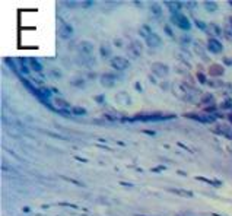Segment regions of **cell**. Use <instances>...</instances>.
Wrapping results in <instances>:
<instances>
[{
	"label": "cell",
	"mask_w": 232,
	"mask_h": 216,
	"mask_svg": "<svg viewBox=\"0 0 232 216\" xmlns=\"http://www.w3.org/2000/svg\"><path fill=\"white\" fill-rule=\"evenodd\" d=\"M171 91H172L175 98L188 101V86L186 83H183V82H174L171 85Z\"/></svg>",
	"instance_id": "cell-1"
},
{
	"label": "cell",
	"mask_w": 232,
	"mask_h": 216,
	"mask_svg": "<svg viewBox=\"0 0 232 216\" xmlns=\"http://www.w3.org/2000/svg\"><path fill=\"white\" fill-rule=\"evenodd\" d=\"M171 22L175 23L180 29H183V31H188L190 28H191V23L188 21V18L184 15V13H175V15H171Z\"/></svg>",
	"instance_id": "cell-2"
},
{
	"label": "cell",
	"mask_w": 232,
	"mask_h": 216,
	"mask_svg": "<svg viewBox=\"0 0 232 216\" xmlns=\"http://www.w3.org/2000/svg\"><path fill=\"white\" fill-rule=\"evenodd\" d=\"M150 70H152V75L162 79V78H166L169 75V67L166 66L165 63H161V61H156L150 66Z\"/></svg>",
	"instance_id": "cell-3"
},
{
	"label": "cell",
	"mask_w": 232,
	"mask_h": 216,
	"mask_svg": "<svg viewBox=\"0 0 232 216\" xmlns=\"http://www.w3.org/2000/svg\"><path fill=\"white\" fill-rule=\"evenodd\" d=\"M57 34L60 35V38H63V40H69V38L73 37V28L69 23L60 21V25L57 28Z\"/></svg>",
	"instance_id": "cell-4"
},
{
	"label": "cell",
	"mask_w": 232,
	"mask_h": 216,
	"mask_svg": "<svg viewBox=\"0 0 232 216\" xmlns=\"http://www.w3.org/2000/svg\"><path fill=\"white\" fill-rule=\"evenodd\" d=\"M111 66L115 69V70H120V72H123V70H126V69L130 66V63H129V60L127 58H124V57L121 56H115L111 58Z\"/></svg>",
	"instance_id": "cell-5"
},
{
	"label": "cell",
	"mask_w": 232,
	"mask_h": 216,
	"mask_svg": "<svg viewBox=\"0 0 232 216\" xmlns=\"http://www.w3.org/2000/svg\"><path fill=\"white\" fill-rule=\"evenodd\" d=\"M206 48L209 50L210 53H213V54H221L222 50H223V46H222V43L218 38H209L207 44H206Z\"/></svg>",
	"instance_id": "cell-6"
},
{
	"label": "cell",
	"mask_w": 232,
	"mask_h": 216,
	"mask_svg": "<svg viewBox=\"0 0 232 216\" xmlns=\"http://www.w3.org/2000/svg\"><path fill=\"white\" fill-rule=\"evenodd\" d=\"M100 83L104 88H112L115 85V78L111 73H102L100 76Z\"/></svg>",
	"instance_id": "cell-7"
},
{
	"label": "cell",
	"mask_w": 232,
	"mask_h": 216,
	"mask_svg": "<svg viewBox=\"0 0 232 216\" xmlns=\"http://www.w3.org/2000/svg\"><path fill=\"white\" fill-rule=\"evenodd\" d=\"M115 102L123 107H129V105H132V98L127 92H118L115 95Z\"/></svg>",
	"instance_id": "cell-8"
},
{
	"label": "cell",
	"mask_w": 232,
	"mask_h": 216,
	"mask_svg": "<svg viewBox=\"0 0 232 216\" xmlns=\"http://www.w3.org/2000/svg\"><path fill=\"white\" fill-rule=\"evenodd\" d=\"M77 48H79V51L83 54V56H91L92 53H94V44L92 43H89V41H80L79 43V46H77Z\"/></svg>",
	"instance_id": "cell-9"
},
{
	"label": "cell",
	"mask_w": 232,
	"mask_h": 216,
	"mask_svg": "<svg viewBox=\"0 0 232 216\" xmlns=\"http://www.w3.org/2000/svg\"><path fill=\"white\" fill-rule=\"evenodd\" d=\"M209 73L212 78H215V79H218V78H221L222 75L225 73V67L221 66V64H218V63H215V64H210L209 67Z\"/></svg>",
	"instance_id": "cell-10"
},
{
	"label": "cell",
	"mask_w": 232,
	"mask_h": 216,
	"mask_svg": "<svg viewBox=\"0 0 232 216\" xmlns=\"http://www.w3.org/2000/svg\"><path fill=\"white\" fill-rule=\"evenodd\" d=\"M204 32H207V35H210V38H218L219 35H222V29L216 25V23L212 22V23H207Z\"/></svg>",
	"instance_id": "cell-11"
},
{
	"label": "cell",
	"mask_w": 232,
	"mask_h": 216,
	"mask_svg": "<svg viewBox=\"0 0 232 216\" xmlns=\"http://www.w3.org/2000/svg\"><path fill=\"white\" fill-rule=\"evenodd\" d=\"M193 48H194V53H196L197 56H200L204 61H209V57L206 56V47H203L199 41H194V43H193Z\"/></svg>",
	"instance_id": "cell-12"
},
{
	"label": "cell",
	"mask_w": 232,
	"mask_h": 216,
	"mask_svg": "<svg viewBox=\"0 0 232 216\" xmlns=\"http://www.w3.org/2000/svg\"><path fill=\"white\" fill-rule=\"evenodd\" d=\"M146 44H147V47H150V48H158L162 43H161V38H159L156 34L152 32V34L146 38Z\"/></svg>",
	"instance_id": "cell-13"
},
{
	"label": "cell",
	"mask_w": 232,
	"mask_h": 216,
	"mask_svg": "<svg viewBox=\"0 0 232 216\" xmlns=\"http://www.w3.org/2000/svg\"><path fill=\"white\" fill-rule=\"evenodd\" d=\"M165 6L169 9L171 15H175V13H180L181 7H183V3H180V1H165Z\"/></svg>",
	"instance_id": "cell-14"
},
{
	"label": "cell",
	"mask_w": 232,
	"mask_h": 216,
	"mask_svg": "<svg viewBox=\"0 0 232 216\" xmlns=\"http://www.w3.org/2000/svg\"><path fill=\"white\" fill-rule=\"evenodd\" d=\"M28 64H29L31 70L37 72V73H41V72H43V66H41V63H40L37 58H29V60H28Z\"/></svg>",
	"instance_id": "cell-15"
},
{
	"label": "cell",
	"mask_w": 232,
	"mask_h": 216,
	"mask_svg": "<svg viewBox=\"0 0 232 216\" xmlns=\"http://www.w3.org/2000/svg\"><path fill=\"white\" fill-rule=\"evenodd\" d=\"M200 102L204 104V105H215V98H213V95L212 93H201L200 95Z\"/></svg>",
	"instance_id": "cell-16"
},
{
	"label": "cell",
	"mask_w": 232,
	"mask_h": 216,
	"mask_svg": "<svg viewBox=\"0 0 232 216\" xmlns=\"http://www.w3.org/2000/svg\"><path fill=\"white\" fill-rule=\"evenodd\" d=\"M168 191L175 193V194H178V196H183V197H187V199H191V197H193V193H191V191L181 190V188H168Z\"/></svg>",
	"instance_id": "cell-17"
},
{
	"label": "cell",
	"mask_w": 232,
	"mask_h": 216,
	"mask_svg": "<svg viewBox=\"0 0 232 216\" xmlns=\"http://www.w3.org/2000/svg\"><path fill=\"white\" fill-rule=\"evenodd\" d=\"M126 50H127V56L130 57V58H139V57H140V53H139V51H137V50H136L132 44L127 47Z\"/></svg>",
	"instance_id": "cell-18"
},
{
	"label": "cell",
	"mask_w": 232,
	"mask_h": 216,
	"mask_svg": "<svg viewBox=\"0 0 232 216\" xmlns=\"http://www.w3.org/2000/svg\"><path fill=\"white\" fill-rule=\"evenodd\" d=\"M204 7L207 9V12H215L218 10V3L212 1V0H207V1H204Z\"/></svg>",
	"instance_id": "cell-19"
},
{
	"label": "cell",
	"mask_w": 232,
	"mask_h": 216,
	"mask_svg": "<svg viewBox=\"0 0 232 216\" xmlns=\"http://www.w3.org/2000/svg\"><path fill=\"white\" fill-rule=\"evenodd\" d=\"M150 10L156 16H161L162 15V9H161V4L159 3H150Z\"/></svg>",
	"instance_id": "cell-20"
},
{
	"label": "cell",
	"mask_w": 232,
	"mask_h": 216,
	"mask_svg": "<svg viewBox=\"0 0 232 216\" xmlns=\"http://www.w3.org/2000/svg\"><path fill=\"white\" fill-rule=\"evenodd\" d=\"M54 104L58 105L60 108H69V102H67L66 99H63V98H58V96L54 98Z\"/></svg>",
	"instance_id": "cell-21"
},
{
	"label": "cell",
	"mask_w": 232,
	"mask_h": 216,
	"mask_svg": "<svg viewBox=\"0 0 232 216\" xmlns=\"http://www.w3.org/2000/svg\"><path fill=\"white\" fill-rule=\"evenodd\" d=\"M207 85H209L210 88H222L225 83L221 79H213V80H207Z\"/></svg>",
	"instance_id": "cell-22"
},
{
	"label": "cell",
	"mask_w": 232,
	"mask_h": 216,
	"mask_svg": "<svg viewBox=\"0 0 232 216\" xmlns=\"http://www.w3.org/2000/svg\"><path fill=\"white\" fill-rule=\"evenodd\" d=\"M150 34H152V32H150V28H149L147 25H143V26L140 28V35H142V37H144V40H146V38H147Z\"/></svg>",
	"instance_id": "cell-23"
},
{
	"label": "cell",
	"mask_w": 232,
	"mask_h": 216,
	"mask_svg": "<svg viewBox=\"0 0 232 216\" xmlns=\"http://www.w3.org/2000/svg\"><path fill=\"white\" fill-rule=\"evenodd\" d=\"M72 85L73 86H77V88H83L85 86V82H83V79H80V78H75V79H72Z\"/></svg>",
	"instance_id": "cell-24"
},
{
	"label": "cell",
	"mask_w": 232,
	"mask_h": 216,
	"mask_svg": "<svg viewBox=\"0 0 232 216\" xmlns=\"http://www.w3.org/2000/svg\"><path fill=\"white\" fill-rule=\"evenodd\" d=\"M196 78H197V80H199L200 83H203V85H204V83H207V79H206V76H204L201 72H197V73H196Z\"/></svg>",
	"instance_id": "cell-25"
},
{
	"label": "cell",
	"mask_w": 232,
	"mask_h": 216,
	"mask_svg": "<svg viewBox=\"0 0 232 216\" xmlns=\"http://www.w3.org/2000/svg\"><path fill=\"white\" fill-rule=\"evenodd\" d=\"M100 51H101V56H102V57H108V56H110V47H108V46H102Z\"/></svg>",
	"instance_id": "cell-26"
},
{
	"label": "cell",
	"mask_w": 232,
	"mask_h": 216,
	"mask_svg": "<svg viewBox=\"0 0 232 216\" xmlns=\"http://www.w3.org/2000/svg\"><path fill=\"white\" fill-rule=\"evenodd\" d=\"M73 113L76 114V115H85V114H86V110L82 108V107H75V108H73Z\"/></svg>",
	"instance_id": "cell-27"
},
{
	"label": "cell",
	"mask_w": 232,
	"mask_h": 216,
	"mask_svg": "<svg viewBox=\"0 0 232 216\" xmlns=\"http://www.w3.org/2000/svg\"><path fill=\"white\" fill-rule=\"evenodd\" d=\"M197 180H199V181H204V182H207V184H213V185H219V184H221V182L213 181V180H209V178H204V177H197Z\"/></svg>",
	"instance_id": "cell-28"
},
{
	"label": "cell",
	"mask_w": 232,
	"mask_h": 216,
	"mask_svg": "<svg viewBox=\"0 0 232 216\" xmlns=\"http://www.w3.org/2000/svg\"><path fill=\"white\" fill-rule=\"evenodd\" d=\"M232 107V101L231 99H225L223 102L219 105V108H223V110H226V108H231Z\"/></svg>",
	"instance_id": "cell-29"
},
{
	"label": "cell",
	"mask_w": 232,
	"mask_h": 216,
	"mask_svg": "<svg viewBox=\"0 0 232 216\" xmlns=\"http://www.w3.org/2000/svg\"><path fill=\"white\" fill-rule=\"evenodd\" d=\"M4 63H6V64H7V66H9V67L13 70V72H16V73H18V70H16V66H15V63L12 61V58H4Z\"/></svg>",
	"instance_id": "cell-30"
},
{
	"label": "cell",
	"mask_w": 232,
	"mask_h": 216,
	"mask_svg": "<svg viewBox=\"0 0 232 216\" xmlns=\"http://www.w3.org/2000/svg\"><path fill=\"white\" fill-rule=\"evenodd\" d=\"M190 43H191V40L188 38L187 35H184V37L181 38V46H183V47H188V44H190Z\"/></svg>",
	"instance_id": "cell-31"
},
{
	"label": "cell",
	"mask_w": 232,
	"mask_h": 216,
	"mask_svg": "<svg viewBox=\"0 0 232 216\" xmlns=\"http://www.w3.org/2000/svg\"><path fill=\"white\" fill-rule=\"evenodd\" d=\"M194 23L197 25V28H200V29H203V31H206V23L204 22H201V21H199V19H194Z\"/></svg>",
	"instance_id": "cell-32"
},
{
	"label": "cell",
	"mask_w": 232,
	"mask_h": 216,
	"mask_svg": "<svg viewBox=\"0 0 232 216\" xmlns=\"http://www.w3.org/2000/svg\"><path fill=\"white\" fill-rule=\"evenodd\" d=\"M132 46L134 47V48H136V50H137V51H139L140 54H142V50H143V47H142V44H140L139 41H133V43H132Z\"/></svg>",
	"instance_id": "cell-33"
},
{
	"label": "cell",
	"mask_w": 232,
	"mask_h": 216,
	"mask_svg": "<svg viewBox=\"0 0 232 216\" xmlns=\"http://www.w3.org/2000/svg\"><path fill=\"white\" fill-rule=\"evenodd\" d=\"M164 31H165V34L168 35V37H171V38L174 37V32H172V29H171L169 25H165V26H164Z\"/></svg>",
	"instance_id": "cell-34"
},
{
	"label": "cell",
	"mask_w": 232,
	"mask_h": 216,
	"mask_svg": "<svg viewBox=\"0 0 232 216\" xmlns=\"http://www.w3.org/2000/svg\"><path fill=\"white\" fill-rule=\"evenodd\" d=\"M223 34H225V38H226V40H232V29H225Z\"/></svg>",
	"instance_id": "cell-35"
},
{
	"label": "cell",
	"mask_w": 232,
	"mask_h": 216,
	"mask_svg": "<svg viewBox=\"0 0 232 216\" xmlns=\"http://www.w3.org/2000/svg\"><path fill=\"white\" fill-rule=\"evenodd\" d=\"M218 110V105H210V107H206V113H213Z\"/></svg>",
	"instance_id": "cell-36"
},
{
	"label": "cell",
	"mask_w": 232,
	"mask_h": 216,
	"mask_svg": "<svg viewBox=\"0 0 232 216\" xmlns=\"http://www.w3.org/2000/svg\"><path fill=\"white\" fill-rule=\"evenodd\" d=\"M223 63H225V64H229V66H231V64H232V60L229 58V57H225V58H223Z\"/></svg>",
	"instance_id": "cell-37"
},
{
	"label": "cell",
	"mask_w": 232,
	"mask_h": 216,
	"mask_svg": "<svg viewBox=\"0 0 232 216\" xmlns=\"http://www.w3.org/2000/svg\"><path fill=\"white\" fill-rule=\"evenodd\" d=\"M57 70H58V69H53V70H51V73H53V75H55L57 78H60V76H61V73H60V72H57Z\"/></svg>",
	"instance_id": "cell-38"
},
{
	"label": "cell",
	"mask_w": 232,
	"mask_h": 216,
	"mask_svg": "<svg viewBox=\"0 0 232 216\" xmlns=\"http://www.w3.org/2000/svg\"><path fill=\"white\" fill-rule=\"evenodd\" d=\"M134 89H137L139 92H142V86H140V83H139V82H136V83H134Z\"/></svg>",
	"instance_id": "cell-39"
},
{
	"label": "cell",
	"mask_w": 232,
	"mask_h": 216,
	"mask_svg": "<svg viewBox=\"0 0 232 216\" xmlns=\"http://www.w3.org/2000/svg\"><path fill=\"white\" fill-rule=\"evenodd\" d=\"M114 44L118 47V48H123V43L120 41V40H115V41H114Z\"/></svg>",
	"instance_id": "cell-40"
},
{
	"label": "cell",
	"mask_w": 232,
	"mask_h": 216,
	"mask_svg": "<svg viewBox=\"0 0 232 216\" xmlns=\"http://www.w3.org/2000/svg\"><path fill=\"white\" fill-rule=\"evenodd\" d=\"M95 101L97 102H102L104 101V96H95Z\"/></svg>",
	"instance_id": "cell-41"
},
{
	"label": "cell",
	"mask_w": 232,
	"mask_h": 216,
	"mask_svg": "<svg viewBox=\"0 0 232 216\" xmlns=\"http://www.w3.org/2000/svg\"><path fill=\"white\" fill-rule=\"evenodd\" d=\"M162 170H165V167H159V168H153L152 171H155V172H158V171H162Z\"/></svg>",
	"instance_id": "cell-42"
},
{
	"label": "cell",
	"mask_w": 232,
	"mask_h": 216,
	"mask_svg": "<svg viewBox=\"0 0 232 216\" xmlns=\"http://www.w3.org/2000/svg\"><path fill=\"white\" fill-rule=\"evenodd\" d=\"M23 212H26V213H28V212H29V207H28V206H25V207H23Z\"/></svg>",
	"instance_id": "cell-43"
},
{
	"label": "cell",
	"mask_w": 232,
	"mask_h": 216,
	"mask_svg": "<svg viewBox=\"0 0 232 216\" xmlns=\"http://www.w3.org/2000/svg\"><path fill=\"white\" fill-rule=\"evenodd\" d=\"M228 120H229V123H232V114H229V115H228Z\"/></svg>",
	"instance_id": "cell-44"
},
{
	"label": "cell",
	"mask_w": 232,
	"mask_h": 216,
	"mask_svg": "<svg viewBox=\"0 0 232 216\" xmlns=\"http://www.w3.org/2000/svg\"><path fill=\"white\" fill-rule=\"evenodd\" d=\"M213 216H221V215H216V213H213Z\"/></svg>",
	"instance_id": "cell-45"
},
{
	"label": "cell",
	"mask_w": 232,
	"mask_h": 216,
	"mask_svg": "<svg viewBox=\"0 0 232 216\" xmlns=\"http://www.w3.org/2000/svg\"><path fill=\"white\" fill-rule=\"evenodd\" d=\"M229 4H231V6H232V1H229Z\"/></svg>",
	"instance_id": "cell-46"
},
{
	"label": "cell",
	"mask_w": 232,
	"mask_h": 216,
	"mask_svg": "<svg viewBox=\"0 0 232 216\" xmlns=\"http://www.w3.org/2000/svg\"><path fill=\"white\" fill-rule=\"evenodd\" d=\"M231 22H232V18H231ZM231 26H232V23H231Z\"/></svg>",
	"instance_id": "cell-47"
},
{
	"label": "cell",
	"mask_w": 232,
	"mask_h": 216,
	"mask_svg": "<svg viewBox=\"0 0 232 216\" xmlns=\"http://www.w3.org/2000/svg\"><path fill=\"white\" fill-rule=\"evenodd\" d=\"M137 216H142V215H137Z\"/></svg>",
	"instance_id": "cell-48"
}]
</instances>
